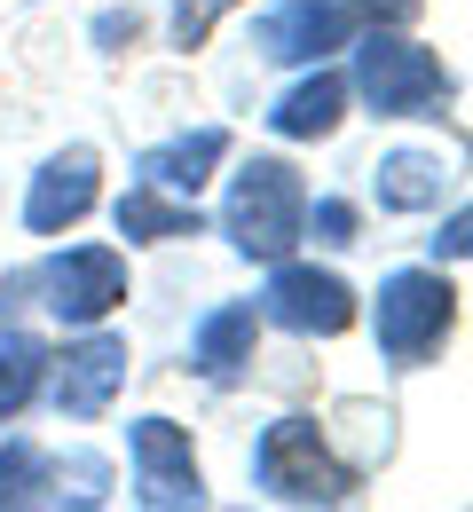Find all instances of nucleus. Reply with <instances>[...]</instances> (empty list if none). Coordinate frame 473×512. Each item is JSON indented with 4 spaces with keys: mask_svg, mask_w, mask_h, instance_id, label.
Segmentation results:
<instances>
[{
    "mask_svg": "<svg viewBox=\"0 0 473 512\" xmlns=\"http://www.w3.org/2000/svg\"><path fill=\"white\" fill-rule=\"evenodd\" d=\"M87 205H95V150H56V158L32 174L24 229H32V237H56V229H71Z\"/></svg>",
    "mask_w": 473,
    "mask_h": 512,
    "instance_id": "obj_10",
    "label": "nucleus"
},
{
    "mask_svg": "<svg viewBox=\"0 0 473 512\" xmlns=\"http://www.w3.org/2000/svg\"><path fill=\"white\" fill-rule=\"evenodd\" d=\"M347 32H355V8H339V0H284V8H269L253 24V48L269 64H324L332 48H347Z\"/></svg>",
    "mask_w": 473,
    "mask_h": 512,
    "instance_id": "obj_9",
    "label": "nucleus"
},
{
    "mask_svg": "<svg viewBox=\"0 0 473 512\" xmlns=\"http://www.w3.org/2000/svg\"><path fill=\"white\" fill-rule=\"evenodd\" d=\"M261 308H269V323L300 331V339H332V331L355 323V292H347V276H332V268H292V260H276Z\"/></svg>",
    "mask_w": 473,
    "mask_h": 512,
    "instance_id": "obj_7",
    "label": "nucleus"
},
{
    "mask_svg": "<svg viewBox=\"0 0 473 512\" xmlns=\"http://www.w3.org/2000/svg\"><path fill=\"white\" fill-rule=\"evenodd\" d=\"M355 8H363V16H371V24H379V16H410V8H418V0H355Z\"/></svg>",
    "mask_w": 473,
    "mask_h": 512,
    "instance_id": "obj_22",
    "label": "nucleus"
},
{
    "mask_svg": "<svg viewBox=\"0 0 473 512\" xmlns=\"http://www.w3.org/2000/svg\"><path fill=\"white\" fill-rule=\"evenodd\" d=\"M253 473H261V489L284 497V505H339L347 489H355V473L332 457L324 442V426L316 418H276L261 449H253Z\"/></svg>",
    "mask_w": 473,
    "mask_h": 512,
    "instance_id": "obj_2",
    "label": "nucleus"
},
{
    "mask_svg": "<svg viewBox=\"0 0 473 512\" xmlns=\"http://www.w3.org/2000/svg\"><path fill=\"white\" fill-rule=\"evenodd\" d=\"M458 316V292L442 268H395L379 284V355L387 363H418L442 347V331Z\"/></svg>",
    "mask_w": 473,
    "mask_h": 512,
    "instance_id": "obj_4",
    "label": "nucleus"
},
{
    "mask_svg": "<svg viewBox=\"0 0 473 512\" xmlns=\"http://www.w3.org/2000/svg\"><path fill=\"white\" fill-rule=\"evenodd\" d=\"M56 394V410L64 418H103L111 402H119V386H127V339H111V331H87L79 347L56 355V379H40Z\"/></svg>",
    "mask_w": 473,
    "mask_h": 512,
    "instance_id": "obj_8",
    "label": "nucleus"
},
{
    "mask_svg": "<svg viewBox=\"0 0 473 512\" xmlns=\"http://www.w3.org/2000/svg\"><path fill=\"white\" fill-rule=\"evenodd\" d=\"M32 292H48L40 308L71 331H87V323H103L119 300H127V260L103 253V245H79V253H56L48 268H32Z\"/></svg>",
    "mask_w": 473,
    "mask_h": 512,
    "instance_id": "obj_5",
    "label": "nucleus"
},
{
    "mask_svg": "<svg viewBox=\"0 0 473 512\" xmlns=\"http://www.w3.org/2000/svg\"><path fill=\"white\" fill-rule=\"evenodd\" d=\"M198 205L174 190H158V182H135V190L119 197V237H142V245H158V237H198Z\"/></svg>",
    "mask_w": 473,
    "mask_h": 512,
    "instance_id": "obj_14",
    "label": "nucleus"
},
{
    "mask_svg": "<svg viewBox=\"0 0 473 512\" xmlns=\"http://www.w3.org/2000/svg\"><path fill=\"white\" fill-rule=\"evenodd\" d=\"M347 119V79L339 71H316V79H300L284 103L269 111V127L284 134V142H324V134Z\"/></svg>",
    "mask_w": 473,
    "mask_h": 512,
    "instance_id": "obj_13",
    "label": "nucleus"
},
{
    "mask_svg": "<svg viewBox=\"0 0 473 512\" xmlns=\"http://www.w3.org/2000/svg\"><path fill=\"white\" fill-rule=\"evenodd\" d=\"M95 40H103V48H119V40H135V8H127V16H119V8H111V16H103V24H95Z\"/></svg>",
    "mask_w": 473,
    "mask_h": 512,
    "instance_id": "obj_21",
    "label": "nucleus"
},
{
    "mask_svg": "<svg viewBox=\"0 0 473 512\" xmlns=\"http://www.w3.org/2000/svg\"><path fill=\"white\" fill-rule=\"evenodd\" d=\"M229 158V134L221 127H198V134H174V142H158V150H142V182H158V190L174 197H198L213 182V166Z\"/></svg>",
    "mask_w": 473,
    "mask_h": 512,
    "instance_id": "obj_11",
    "label": "nucleus"
},
{
    "mask_svg": "<svg viewBox=\"0 0 473 512\" xmlns=\"http://www.w3.org/2000/svg\"><path fill=\"white\" fill-rule=\"evenodd\" d=\"M308 229V197H300V174L284 158H253L237 182H229V205H221V237L245 260H284Z\"/></svg>",
    "mask_w": 473,
    "mask_h": 512,
    "instance_id": "obj_1",
    "label": "nucleus"
},
{
    "mask_svg": "<svg viewBox=\"0 0 473 512\" xmlns=\"http://www.w3.org/2000/svg\"><path fill=\"white\" fill-rule=\"evenodd\" d=\"M253 339H261V316H253V308H213V316L198 323V339H190V363H198L213 386H229L253 363Z\"/></svg>",
    "mask_w": 473,
    "mask_h": 512,
    "instance_id": "obj_12",
    "label": "nucleus"
},
{
    "mask_svg": "<svg viewBox=\"0 0 473 512\" xmlns=\"http://www.w3.org/2000/svg\"><path fill=\"white\" fill-rule=\"evenodd\" d=\"M434 197H442V158H426V150L379 158V205L387 213H426Z\"/></svg>",
    "mask_w": 473,
    "mask_h": 512,
    "instance_id": "obj_15",
    "label": "nucleus"
},
{
    "mask_svg": "<svg viewBox=\"0 0 473 512\" xmlns=\"http://www.w3.org/2000/svg\"><path fill=\"white\" fill-rule=\"evenodd\" d=\"M316 237H324V245H355V205H347V197H324V205H316Z\"/></svg>",
    "mask_w": 473,
    "mask_h": 512,
    "instance_id": "obj_19",
    "label": "nucleus"
},
{
    "mask_svg": "<svg viewBox=\"0 0 473 512\" xmlns=\"http://www.w3.org/2000/svg\"><path fill=\"white\" fill-rule=\"evenodd\" d=\"M466 229H473V221H466V205H458V213H450V229L434 237V253H442V260H458V253H466Z\"/></svg>",
    "mask_w": 473,
    "mask_h": 512,
    "instance_id": "obj_20",
    "label": "nucleus"
},
{
    "mask_svg": "<svg viewBox=\"0 0 473 512\" xmlns=\"http://www.w3.org/2000/svg\"><path fill=\"white\" fill-rule=\"evenodd\" d=\"M379 119H418V111H434L442 95H450V79H442V64L418 48V40H403V32H379L371 24V40L355 48V79H347Z\"/></svg>",
    "mask_w": 473,
    "mask_h": 512,
    "instance_id": "obj_3",
    "label": "nucleus"
},
{
    "mask_svg": "<svg viewBox=\"0 0 473 512\" xmlns=\"http://www.w3.org/2000/svg\"><path fill=\"white\" fill-rule=\"evenodd\" d=\"M135 497L158 512H182V505H205V481H198V457H190V434L174 418H135Z\"/></svg>",
    "mask_w": 473,
    "mask_h": 512,
    "instance_id": "obj_6",
    "label": "nucleus"
},
{
    "mask_svg": "<svg viewBox=\"0 0 473 512\" xmlns=\"http://www.w3.org/2000/svg\"><path fill=\"white\" fill-rule=\"evenodd\" d=\"M48 489H56L48 449H32V442H8V449H0V505H40Z\"/></svg>",
    "mask_w": 473,
    "mask_h": 512,
    "instance_id": "obj_17",
    "label": "nucleus"
},
{
    "mask_svg": "<svg viewBox=\"0 0 473 512\" xmlns=\"http://www.w3.org/2000/svg\"><path fill=\"white\" fill-rule=\"evenodd\" d=\"M221 8H229V0H174V40H182V48H198L205 32H213V16H221Z\"/></svg>",
    "mask_w": 473,
    "mask_h": 512,
    "instance_id": "obj_18",
    "label": "nucleus"
},
{
    "mask_svg": "<svg viewBox=\"0 0 473 512\" xmlns=\"http://www.w3.org/2000/svg\"><path fill=\"white\" fill-rule=\"evenodd\" d=\"M40 379H48V355H40L24 331H8V339H0V426L40 394Z\"/></svg>",
    "mask_w": 473,
    "mask_h": 512,
    "instance_id": "obj_16",
    "label": "nucleus"
}]
</instances>
